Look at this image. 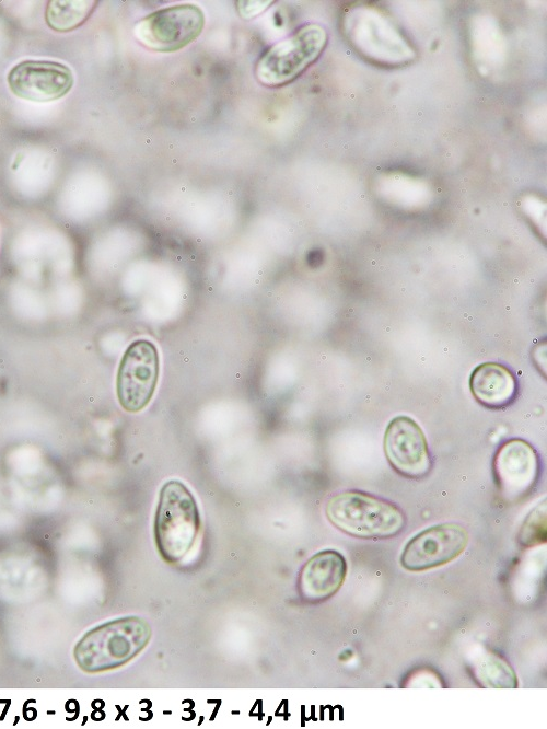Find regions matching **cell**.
I'll list each match as a JSON object with an SVG mask.
<instances>
[{"mask_svg": "<svg viewBox=\"0 0 547 729\" xmlns=\"http://www.w3.org/2000/svg\"><path fill=\"white\" fill-rule=\"evenodd\" d=\"M546 540V500L538 504L526 517L520 529L517 541L524 547H532Z\"/></svg>", "mask_w": 547, "mask_h": 729, "instance_id": "obj_15", "label": "cell"}, {"mask_svg": "<svg viewBox=\"0 0 547 729\" xmlns=\"http://www.w3.org/2000/svg\"><path fill=\"white\" fill-rule=\"evenodd\" d=\"M11 92L32 102H51L65 96L74 82L71 69L57 61L24 60L7 77Z\"/></svg>", "mask_w": 547, "mask_h": 729, "instance_id": "obj_10", "label": "cell"}, {"mask_svg": "<svg viewBox=\"0 0 547 729\" xmlns=\"http://www.w3.org/2000/svg\"><path fill=\"white\" fill-rule=\"evenodd\" d=\"M469 387L475 400L490 409L508 407L517 393V382L512 371L496 362L477 366L470 374Z\"/></svg>", "mask_w": 547, "mask_h": 729, "instance_id": "obj_12", "label": "cell"}, {"mask_svg": "<svg viewBox=\"0 0 547 729\" xmlns=\"http://www.w3.org/2000/svg\"><path fill=\"white\" fill-rule=\"evenodd\" d=\"M468 532L459 523L432 525L416 534L400 554V565L409 571H424L457 558L467 547Z\"/></svg>", "mask_w": 547, "mask_h": 729, "instance_id": "obj_8", "label": "cell"}, {"mask_svg": "<svg viewBox=\"0 0 547 729\" xmlns=\"http://www.w3.org/2000/svg\"><path fill=\"white\" fill-rule=\"evenodd\" d=\"M405 687H440L443 686L439 674L430 669H419L409 674L403 684Z\"/></svg>", "mask_w": 547, "mask_h": 729, "instance_id": "obj_16", "label": "cell"}, {"mask_svg": "<svg viewBox=\"0 0 547 729\" xmlns=\"http://www.w3.org/2000/svg\"><path fill=\"white\" fill-rule=\"evenodd\" d=\"M384 453L392 468L409 479L424 478L432 456L420 426L408 416L393 418L384 433Z\"/></svg>", "mask_w": 547, "mask_h": 729, "instance_id": "obj_9", "label": "cell"}, {"mask_svg": "<svg viewBox=\"0 0 547 729\" xmlns=\"http://www.w3.org/2000/svg\"><path fill=\"white\" fill-rule=\"evenodd\" d=\"M203 26L205 15L199 7L177 4L141 19L133 27V35L150 50L170 53L194 42Z\"/></svg>", "mask_w": 547, "mask_h": 729, "instance_id": "obj_5", "label": "cell"}, {"mask_svg": "<svg viewBox=\"0 0 547 729\" xmlns=\"http://www.w3.org/2000/svg\"><path fill=\"white\" fill-rule=\"evenodd\" d=\"M325 514L336 529L362 540L394 537L407 522L396 504L356 489L333 495L325 505Z\"/></svg>", "mask_w": 547, "mask_h": 729, "instance_id": "obj_1", "label": "cell"}, {"mask_svg": "<svg viewBox=\"0 0 547 729\" xmlns=\"http://www.w3.org/2000/svg\"><path fill=\"white\" fill-rule=\"evenodd\" d=\"M160 358L148 339L132 342L117 371L116 391L120 406L129 413L142 410L151 401L159 379Z\"/></svg>", "mask_w": 547, "mask_h": 729, "instance_id": "obj_6", "label": "cell"}, {"mask_svg": "<svg viewBox=\"0 0 547 729\" xmlns=\"http://www.w3.org/2000/svg\"><path fill=\"white\" fill-rule=\"evenodd\" d=\"M200 528V512L191 491L181 481L166 482L159 494L153 528L163 560L182 562L191 551Z\"/></svg>", "mask_w": 547, "mask_h": 729, "instance_id": "obj_3", "label": "cell"}, {"mask_svg": "<svg viewBox=\"0 0 547 729\" xmlns=\"http://www.w3.org/2000/svg\"><path fill=\"white\" fill-rule=\"evenodd\" d=\"M492 473L501 496L509 502H517L538 484L542 473L539 454L527 441L509 439L493 455Z\"/></svg>", "mask_w": 547, "mask_h": 729, "instance_id": "obj_7", "label": "cell"}, {"mask_svg": "<svg viewBox=\"0 0 547 729\" xmlns=\"http://www.w3.org/2000/svg\"><path fill=\"white\" fill-rule=\"evenodd\" d=\"M96 4L94 0H53L47 3L45 20L56 32H70L88 20Z\"/></svg>", "mask_w": 547, "mask_h": 729, "instance_id": "obj_14", "label": "cell"}, {"mask_svg": "<svg viewBox=\"0 0 547 729\" xmlns=\"http://www.w3.org/2000/svg\"><path fill=\"white\" fill-rule=\"evenodd\" d=\"M327 33L318 24L303 25L269 47L255 66L256 79L266 86L284 85L298 78L323 53Z\"/></svg>", "mask_w": 547, "mask_h": 729, "instance_id": "obj_4", "label": "cell"}, {"mask_svg": "<svg viewBox=\"0 0 547 729\" xmlns=\"http://www.w3.org/2000/svg\"><path fill=\"white\" fill-rule=\"evenodd\" d=\"M475 681L486 688H515L517 678L509 662L499 653L478 649L469 660Z\"/></svg>", "mask_w": 547, "mask_h": 729, "instance_id": "obj_13", "label": "cell"}, {"mask_svg": "<svg viewBox=\"0 0 547 729\" xmlns=\"http://www.w3.org/2000/svg\"><path fill=\"white\" fill-rule=\"evenodd\" d=\"M150 638L151 627L147 621L137 616L120 617L84 634L73 655L77 664L85 672L109 671L132 660Z\"/></svg>", "mask_w": 547, "mask_h": 729, "instance_id": "obj_2", "label": "cell"}, {"mask_svg": "<svg viewBox=\"0 0 547 729\" xmlns=\"http://www.w3.org/2000/svg\"><path fill=\"white\" fill-rule=\"evenodd\" d=\"M274 1H238L237 11L244 19H251L264 12Z\"/></svg>", "mask_w": 547, "mask_h": 729, "instance_id": "obj_17", "label": "cell"}, {"mask_svg": "<svg viewBox=\"0 0 547 729\" xmlns=\"http://www.w3.org/2000/svg\"><path fill=\"white\" fill-rule=\"evenodd\" d=\"M346 575L347 562L341 553L321 551L302 566L298 578L299 594L309 603L326 601L338 592Z\"/></svg>", "mask_w": 547, "mask_h": 729, "instance_id": "obj_11", "label": "cell"}]
</instances>
